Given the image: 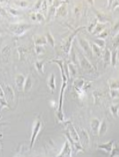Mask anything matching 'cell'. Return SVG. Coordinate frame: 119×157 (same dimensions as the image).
Wrapping results in <instances>:
<instances>
[{
	"label": "cell",
	"mask_w": 119,
	"mask_h": 157,
	"mask_svg": "<svg viewBox=\"0 0 119 157\" xmlns=\"http://www.w3.org/2000/svg\"><path fill=\"white\" fill-rule=\"evenodd\" d=\"M54 63L57 64L60 67V70H61V74H62V78H63V85L61 87V91H60L59 95V102H58V111H57V116L58 118L61 121H64V116L63 113V93L65 89L67 88V81H68V78L66 75V72L64 70L63 67V62L62 60H52Z\"/></svg>",
	"instance_id": "1"
},
{
	"label": "cell",
	"mask_w": 119,
	"mask_h": 157,
	"mask_svg": "<svg viewBox=\"0 0 119 157\" xmlns=\"http://www.w3.org/2000/svg\"><path fill=\"white\" fill-rule=\"evenodd\" d=\"M32 26H33V25L26 24V23H15V24L14 23V24H9L7 27L15 35L21 36L26 31L30 30Z\"/></svg>",
	"instance_id": "2"
},
{
	"label": "cell",
	"mask_w": 119,
	"mask_h": 157,
	"mask_svg": "<svg viewBox=\"0 0 119 157\" xmlns=\"http://www.w3.org/2000/svg\"><path fill=\"white\" fill-rule=\"evenodd\" d=\"M42 125V120L40 119H37V120L34 121V123L33 130H32V134H31V138H30V150L32 149L34 143V141L36 139V137H37L39 133V131L41 130Z\"/></svg>",
	"instance_id": "3"
},
{
	"label": "cell",
	"mask_w": 119,
	"mask_h": 157,
	"mask_svg": "<svg viewBox=\"0 0 119 157\" xmlns=\"http://www.w3.org/2000/svg\"><path fill=\"white\" fill-rule=\"evenodd\" d=\"M67 136L70 141H74V142H79L80 138H79V135L76 131L75 127L71 124L69 123V125L67 126Z\"/></svg>",
	"instance_id": "4"
},
{
	"label": "cell",
	"mask_w": 119,
	"mask_h": 157,
	"mask_svg": "<svg viewBox=\"0 0 119 157\" xmlns=\"http://www.w3.org/2000/svg\"><path fill=\"white\" fill-rule=\"evenodd\" d=\"M78 41H79V44L81 46L82 49L84 51V52L86 54V55L88 56L93 55L92 49H91V47H90V44H89V42L82 37H79Z\"/></svg>",
	"instance_id": "5"
},
{
	"label": "cell",
	"mask_w": 119,
	"mask_h": 157,
	"mask_svg": "<svg viewBox=\"0 0 119 157\" xmlns=\"http://www.w3.org/2000/svg\"><path fill=\"white\" fill-rule=\"evenodd\" d=\"M79 60H80V64L83 69H85L87 71H93V66L92 64L89 62V60H87V58L85 57L82 54H79Z\"/></svg>",
	"instance_id": "6"
},
{
	"label": "cell",
	"mask_w": 119,
	"mask_h": 157,
	"mask_svg": "<svg viewBox=\"0 0 119 157\" xmlns=\"http://www.w3.org/2000/svg\"><path fill=\"white\" fill-rule=\"evenodd\" d=\"M4 94H5V99L7 101H12L15 97V92L14 90L12 89L11 86L8 84H6L5 88H4Z\"/></svg>",
	"instance_id": "7"
},
{
	"label": "cell",
	"mask_w": 119,
	"mask_h": 157,
	"mask_svg": "<svg viewBox=\"0 0 119 157\" xmlns=\"http://www.w3.org/2000/svg\"><path fill=\"white\" fill-rule=\"evenodd\" d=\"M26 80V77L23 75H18L15 77V85L17 89L19 91H23V86H24V83Z\"/></svg>",
	"instance_id": "8"
},
{
	"label": "cell",
	"mask_w": 119,
	"mask_h": 157,
	"mask_svg": "<svg viewBox=\"0 0 119 157\" xmlns=\"http://www.w3.org/2000/svg\"><path fill=\"white\" fill-rule=\"evenodd\" d=\"M82 28H84V27H80V28H78L77 30H75L74 33L71 35L70 37L67 39V41L66 43V44H65V47H64V51H65V52L68 54L69 51H70V50L71 49V43H72V40L74 39V38L75 37V35L78 34V32L80 30V29H82Z\"/></svg>",
	"instance_id": "9"
},
{
	"label": "cell",
	"mask_w": 119,
	"mask_h": 157,
	"mask_svg": "<svg viewBox=\"0 0 119 157\" xmlns=\"http://www.w3.org/2000/svg\"><path fill=\"white\" fill-rule=\"evenodd\" d=\"M58 157H71V147L68 141L65 142L63 148Z\"/></svg>",
	"instance_id": "10"
},
{
	"label": "cell",
	"mask_w": 119,
	"mask_h": 157,
	"mask_svg": "<svg viewBox=\"0 0 119 157\" xmlns=\"http://www.w3.org/2000/svg\"><path fill=\"white\" fill-rule=\"evenodd\" d=\"M34 43L35 46H43L47 43V39L46 36L34 35Z\"/></svg>",
	"instance_id": "11"
},
{
	"label": "cell",
	"mask_w": 119,
	"mask_h": 157,
	"mask_svg": "<svg viewBox=\"0 0 119 157\" xmlns=\"http://www.w3.org/2000/svg\"><path fill=\"white\" fill-rule=\"evenodd\" d=\"M114 143V140H111V141L106 143H103V144L99 145L98 146V148H99V149L103 150L105 152H106L107 153H111L112 150H113Z\"/></svg>",
	"instance_id": "12"
},
{
	"label": "cell",
	"mask_w": 119,
	"mask_h": 157,
	"mask_svg": "<svg viewBox=\"0 0 119 157\" xmlns=\"http://www.w3.org/2000/svg\"><path fill=\"white\" fill-rule=\"evenodd\" d=\"M100 121L97 119H93L91 121V130L94 135H98V131L100 127Z\"/></svg>",
	"instance_id": "13"
},
{
	"label": "cell",
	"mask_w": 119,
	"mask_h": 157,
	"mask_svg": "<svg viewBox=\"0 0 119 157\" xmlns=\"http://www.w3.org/2000/svg\"><path fill=\"white\" fill-rule=\"evenodd\" d=\"M81 143H82V146L85 147V146L89 145V135L87 133V131L85 129H82V132H81Z\"/></svg>",
	"instance_id": "14"
},
{
	"label": "cell",
	"mask_w": 119,
	"mask_h": 157,
	"mask_svg": "<svg viewBox=\"0 0 119 157\" xmlns=\"http://www.w3.org/2000/svg\"><path fill=\"white\" fill-rule=\"evenodd\" d=\"M84 83H85V81L82 80V79H78V80H75L74 82V87H75V90L80 95L82 94V88H83V86H84Z\"/></svg>",
	"instance_id": "15"
},
{
	"label": "cell",
	"mask_w": 119,
	"mask_h": 157,
	"mask_svg": "<svg viewBox=\"0 0 119 157\" xmlns=\"http://www.w3.org/2000/svg\"><path fill=\"white\" fill-rule=\"evenodd\" d=\"M48 87H50V89L51 90V91L54 92V90L56 88V83H55V75L54 74H50V77L48 78V82H47Z\"/></svg>",
	"instance_id": "16"
},
{
	"label": "cell",
	"mask_w": 119,
	"mask_h": 157,
	"mask_svg": "<svg viewBox=\"0 0 119 157\" xmlns=\"http://www.w3.org/2000/svg\"><path fill=\"white\" fill-rule=\"evenodd\" d=\"M104 62H105V67L111 64V51H110L109 48L105 49L104 53Z\"/></svg>",
	"instance_id": "17"
},
{
	"label": "cell",
	"mask_w": 119,
	"mask_h": 157,
	"mask_svg": "<svg viewBox=\"0 0 119 157\" xmlns=\"http://www.w3.org/2000/svg\"><path fill=\"white\" fill-rule=\"evenodd\" d=\"M32 87V80L30 78V75H28L26 78L25 83H24V86H23V91L24 92H27L29 91Z\"/></svg>",
	"instance_id": "18"
},
{
	"label": "cell",
	"mask_w": 119,
	"mask_h": 157,
	"mask_svg": "<svg viewBox=\"0 0 119 157\" xmlns=\"http://www.w3.org/2000/svg\"><path fill=\"white\" fill-rule=\"evenodd\" d=\"M45 60H42V61H38L36 62L34 65H35V67L37 69V71H38V73H40L42 75H43L45 73L44 71V64H45Z\"/></svg>",
	"instance_id": "19"
},
{
	"label": "cell",
	"mask_w": 119,
	"mask_h": 157,
	"mask_svg": "<svg viewBox=\"0 0 119 157\" xmlns=\"http://www.w3.org/2000/svg\"><path fill=\"white\" fill-rule=\"evenodd\" d=\"M107 131V124L106 120H102V122L101 123L100 127H99V131H98V135H103L106 134V132Z\"/></svg>",
	"instance_id": "20"
},
{
	"label": "cell",
	"mask_w": 119,
	"mask_h": 157,
	"mask_svg": "<svg viewBox=\"0 0 119 157\" xmlns=\"http://www.w3.org/2000/svg\"><path fill=\"white\" fill-rule=\"evenodd\" d=\"M2 54H3V58L5 61H7L9 59V56L11 54V47L9 46L4 47L3 49L2 50Z\"/></svg>",
	"instance_id": "21"
},
{
	"label": "cell",
	"mask_w": 119,
	"mask_h": 157,
	"mask_svg": "<svg viewBox=\"0 0 119 157\" xmlns=\"http://www.w3.org/2000/svg\"><path fill=\"white\" fill-rule=\"evenodd\" d=\"M67 11L66 5H65V4L60 5L58 9V11H57V15H60V16H62V17H64V16L67 15Z\"/></svg>",
	"instance_id": "22"
},
{
	"label": "cell",
	"mask_w": 119,
	"mask_h": 157,
	"mask_svg": "<svg viewBox=\"0 0 119 157\" xmlns=\"http://www.w3.org/2000/svg\"><path fill=\"white\" fill-rule=\"evenodd\" d=\"M109 85L111 90L119 89V80L117 79H110L109 80Z\"/></svg>",
	"instance_id": "23"
},
{
	"label": "cell",
	"mask_w": 119,
	"mask_h": 157,
	"mask_svg": "<svg viewBox=\"0 0 119 157\" xmlns=\"http://www.w3.org/2000/svg\"><path fill=\"white\" fill-rule=\"evenodd\" d=\"M106 27V24L105 23H98L96 25L95 27V30L93 32V35H99L101 32H102L105 30Z\"/></svg>",
	"instance_id": "24"
},
{
	"label": "cell",
	"mask_w": 119,
	"mask_h": 157,
	"mask_svg": "<svg viewBox=\"0 0 119 157\" xmlns=\"http://www.w3.org/2000/svg\"><path fill=\"white\" fill-rule=\"evenodd\" d=\"M90 47H91V49H92V52L93 54H95L97 56H99L101 54V47H99L97 45H96L95 43H91L90 44Z\"/></svg>",
	"instance_id": "25"
},
{
	"label": "cell",
	"mask_w": 119,
	"mask_h": 157,
	"mask_svg": "<svg viewBox=\"0 0 119 157\" xmlns=\"http://www.w3.org/2000/svg\"><path fill=\"white\" fill-rule=\"evenodd\" d=\"M118 110H119V104L118 105H112L110 107V111L113 116L115 118H118L119 116L118 115Z\"/></svg>",
	"instance_id": "26"
},
{
	"label": "cell",
	"mask_w": 119,
	"mask_h": 157,
	"mask_svg": "<svg viewBox=\"0 0 119 157\" xmlns=\"http://www.w3.org/2000/svg\"><path fill=\"white\" fill-rule=\"evenodd\" d=\"M117 55H118V51L116 49H114L111 51V64L114 67L117 63Z\"/></svg>",
	"instance_id": "27"
},
{
	"label": "cell",
	"mask_w": 119,
	"mask_h": 157,
	"mask_svg": "<svg viewBox=\"0 0 119 157\" xmlns=\"http://www.w3.org/2000/svg\"><path fill=\"white\" fill-rule=\"evenodd\" d=\"M46 39H47V43H48L50 45L51 47H54V38H53L52 35L51 33L48 31L47 34H46Z\"/></svg>",
	"instance_id": "28"
},
{
	"label": "cell",
	"mask_w": 119,
	"mask_h": 157,
	"mask_svg": "<svg viewBox=\"0 0 119 157\" xmlns=\"http://www.w3.org/2000/svg\"><path fill=\"white\" fill-rule=\"evenodd\" d=\"M110 156L111 157L119 156V146H114V148L112 150Z\"/></svg>",
	"instance_id": "29"
},
{
	"label": "cell",
	"mask_w": 119,
	"mask_h": 157,
	"mask_svg": "<svg viewBox=\"0 0 119 157\" xmlns=\"http://www.w3.org/2000/svg\"><path fill=\"white\" fill-rule=\"evenodd\" d=\"M93 43L97 45L99 47H104L105 45V40L104 39H98L97 38V39H94L93 40Z\"/></svg>",
	"instance_id": "30"
},
{
	"label": "cell",
	"mask_w": 119,
	"mask_h": 157,
	"mask_svg": "<svg viewBox=\"0 0 119 157\" xmlns=\"http://www.w3.org/2000/svg\"><path fill=\"white\" fill-rule=\"evenodd\" d=\"M35 52L37 55H42L45 53V49L42 46H35Z\"/></svg>",
	"instance_id": "31"
},
{
	"label": "cell",
	"mask_w": 119,
	"mask_h": 157,
	"mask_svg": "<svg viewBox=\"0 0 119 157\" xmlns=\"http://www.w3.org/2000/svg\"><path fill=\"white\" fill-rule=\"evenodd\" d=\"M8 12L11 14V15H13V16H18L19 15V12L17 10H15V8H12L11 7H8L7 8Z\"/></svg>",
	"instance_id": "32"
},
{
	"label": "cell",
	"mask_w": 119,
	"mask_h": 157,
	"mask_svg": "<svg viewBox=\"0 0 119 157\" xmlns=\"http://www.w3.org/2000/svg\"><path fill=\"white\" fill-rule=\"evenodd\" d=\"M119 45V33L114 36V43H113V47L114 49H116L118 47V46Z\"/></svg>",
	"instance_id": "33"
},
{
	"label": "cell",
	"mask_w": 119,
	"mask_h": 157,
	"mask_svg": "<svg viewBox=\"0 0 119 157\" xmlns=\"http://www.w3.org/2000/svg\"><path fill=\"white\" fill-rule=\"evenodd\" d=\"M108 35V30H104L102 32H101L99 35H97V38L98 39H103L105 37H106Z\"/></svg>",
	"instance_id": "34"
},
{
	"label": "cell",
	"mask_w": 119,
	"mask_h": 157,
	"mask_svg": "<svg viewBox=\"0 0 119 157\" xmlns=\"http://www.w3.org/2000/svg\"><path fill=\"white\" fill-rule=\"evenodd\" d=\"M36 18H37V20L38 22H42V20H44V15L41 14L40 12H37L36 13Z\"/></svg>",
	"instance_id": "35"
},
{
	"label": "cell",
	"mask_w": 119,
	"mask_h": 157,
	"mask_svg": "<svg viewBox=\"0 0 119 157\" xmlns=\"http://www.w3.org/2000/svg\"><path fill=\"white\" fill-rule=\"evenodd\" d=\"M110 93H111V97L113 99L119 97V92L118 91V90H111Z\"/></svg>",
	"instance_id": "36"
},
{
	"label": "cell",
	"mask_w": 119,
	"mask_h": 157,
	"mask_svg": "<svg viewBox=\"0 0 119 157\" xmlns=\"http://www.w3.org/2000/svg\"><path fill=\"white\" fill-rule=\"evenodd\" d=\"M0 15H1V16H3V17H7L8 16L7 11H6L4 8L0 7Z\"/></svg>",
	"instance_id": "37"
},
{
	"label": "cell",
	"mask_w": 119,
	"mask_h": 157,
	"mask_svg": "<svg viewBox=\"0 0 119 157\" xmlns=\"http://www.w3.org/2000/svg\"><path fill=\"white\" fill-rule=\"evenodd\" d=\"M16 3H19V5L20 7H28V3L27 2H25V1H19V2H16Z\"/></svg>",
	"instance_id": "38"
},
{
	"label": "cell",
	"mask_w": 119,
	"mask_h": 157,
	"mask_svg": "<svg viewBox=\"0 0 119 157\" xmlns=\"http://www.w3.org/2000/svg\"><path fill=\"white\" fill-rule=\"evenodd\" d=\"M0 98H4L5 99V94H4V90L2 87V85L0 84Z\"/></svg>",
	"instance_id": "39"
},
{
	"label": "cell",
	"mask_w": 119,
	"mask_h": 157,
	"mask_svg": "<svg viewBox=\"0 0 119 157\" xmlns=\"http://www.w3.org/2000/svg\"><path fill=\"white\" fill-rule=\"evenodd\" d=\"M2 136H3V135H2V133H1V132H0V139L2 138Z\"/></svg>",
	"instance_id": "40"
}]
</instances>
